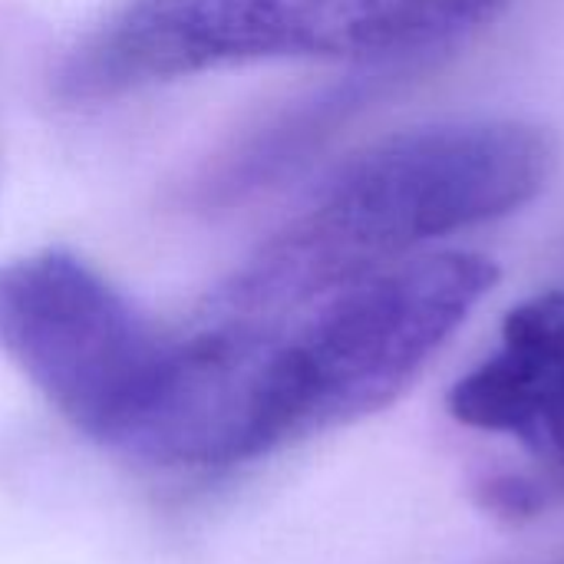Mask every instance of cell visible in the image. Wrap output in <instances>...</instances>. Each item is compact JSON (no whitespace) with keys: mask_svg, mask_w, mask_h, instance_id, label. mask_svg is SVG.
<instances>
[{"mask_svg":"<svg viewBox=\"0 0 564 564\" xmlns=\"http://www.w3.org/2000/svg\"><path fill=\"white\" fill-rule=\"evenodd\" d=\"M555 165L552 139L516 119L393 135L340 165L205 304L284 321L430 245L529 205Z\"/></svg>","mask_w":564,"mask_h":564,"instance_id":"obj_1","label":"cell"},{"mask_svg":"<svg viewBox=\"0 0 564 564\" xmlns=\"http://www.w3.org/2000/svg\"><path fill=\"white\" fill-rule=\"evenodd\" d=\"M506 0H119L53 69L69 106L251 63H387L453 46Z\"/></svg>","mask_w":564,"mask_h":564,"instance_id":"obj_2","label":"cell"},{"mask_svg":"<svg viewBox=\"0 0 564 564\" xmlns=\"http://www.w3.org/2000/svg\"><path fill=\"white\" fill-rule=\"evenodd\" d=\"M476 251H426L264 321L258 367V459L390 406L492 291Z\"/></svg>","mask_w":564,"mask_h":564,"instance_id":"obj_3","label":"cell"},{"mask_svg":"<svg viewBox=\"0 0 564 564\" xmlns=\"http://www.w3.org/2000/svg\"><path fill=\"white\" fill-rule=\"evenodd\" d=\"M109 278L63 248L0 264V350L89 440L122 449L169 354Z\"/></svg>","mask_w":564,"mask_h":564,"instance_id":"obj_4","label":"cell"},{"mask_svg":"<svg viewBox=\"0 0 564 564\" xmlns=\"http://www.w3.org/2000/svg\"><path fill=\"white\" fill-rule=\"evenodd\" d=\"M449 413L486 433L512 436L535 459L564 463V294L522 301L499 347L456 380Z\"/></svg>","mask_w":564,"mask_h":564,"instance_id":"obj_5","label":"cell"}]
</instances>
